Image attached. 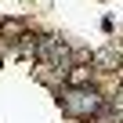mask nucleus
I'll return each mask as SVG.
<instances>
[{"label": "nucleus", "mask_w": 123, "mask_h": 123, "mask_svg": "<svg viewBox=\"0 0 123 123\" xmlns=\"http://www.w3.org/2000/svg\"><path fill=\"white\" fill-rule=\"evenodd\" d=\"M58 105L69 116H76V119H87V116H98L105 109V98L94 87H62L58 91Z\"/></svg>", "instance_id": "nucleus-1"}, {"label": "nucleus", "mask_w": 123, "mask_h": 123, "mask_svg": "<svg viewBox=\"0 0 123 123\" xmlns=\"http://www.w3.org/2000/svg\"><path fill=\"white\" fill-rule=\"evenodd\" d=\"M91 62H94L98 69L112 73V69H119V51H112V47H105V51H94V54H91Z\"/></svg>", "instance_id": "nucleus-2"}, {"label": "nucleus", "mask_w": 123, "mask_h": 123, "mask_svg": "<svg viewBox=\"0 0 123 123\" xmlns=\"http://www.w3.org/2000/svg\"><path fill=\"white\" fill-rule=\"evenodd\" d=\"M65 87H91V65H73L65 73Z\"/></svg>", "instance_id": "nucleus-3"}]
</instances>
